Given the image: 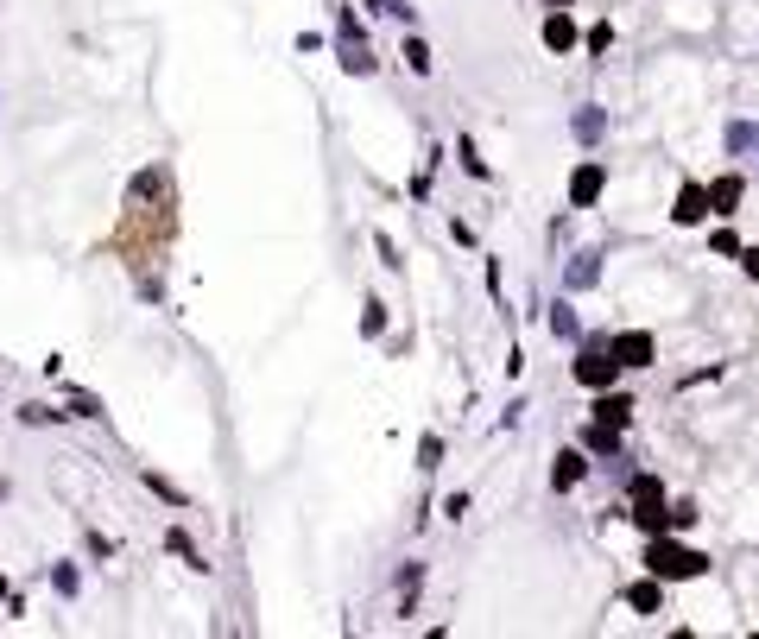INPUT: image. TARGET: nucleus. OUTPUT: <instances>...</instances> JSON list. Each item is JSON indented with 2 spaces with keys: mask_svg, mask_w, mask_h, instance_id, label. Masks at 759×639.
I'll use <instances>...</instances> for the list:
<instances>
[{
  "mask_svg": "<svg viewBox=\"0 0 759 639\" xmlns=\"http://www.w3.org/2000/svg\"><path fill=\"white\" fill-rule=\"evenodd\" d=\"M645 570H652L658 583H690V576L709 570V557L690 551V544H677L671 532H652V538H645Z\"/></svg>",
  "mask_w": 759,
  "mask_h": 639,
  "instance_id": "1",
  "label": "nucleus"
},
{
  "mask_svg": "<svg viewBox=\"0 0 759 639\" xmlns=\"http://www.w3.org/2000/svg\"><path fill=\"white\" fill-rule=\"evenodd\" d=\"M608 355L621 361V374H632V368H652V361H658V336H652V330H621V336L608 342Z\"/></svg>",
  "mask_w": 759,
  "mask_h": 639,
  "instance_id": "2",
  "label": "nucleus"
},
{
  "mask_svg": "<svg viewBox=\"0 0 759 639\" xmlns=\"http://www.w3.org/2000/svg\"><path fill=\"white\" fill-rule=\"evenodd\" d=\"M576 380L589 386V392H608V386H621V361L608 355V342H602V349H589V355H576Z\"/></svg>",
  "mask_w": 759,
  "mask_h": 639,
  "instance_id": "3",
  "label": "nucleus"
},
{
  "mask_svg": "<svg viewBox=\"0 0 759 639\" xmlns=\"http://www.w3.org/2000/svg\"><path fill=\"white\" fill-rule=\"evenodd\" d=\"M602 184H608V171H602L595 158H582V165L570 171V203H576V209H589V203L602 197Z\"/></svg>",
  "mask_w": 759,
  "mask_h": 639,
  "instance_id": "4",
  "label": "nucleus"
},
{
  "mask_svg": "<svg viewBox=\"0 0 759 639\" xmlns=\"http://www.w3.org/2000/svg\"><path fill=\"white\" fill-rule=\"evenodd\" d=\"M627 501H632L627 519H639V512H664V482H658V475H627Z\"/></svg>",
  "mask_w": 759,
  "mask_h": 639,
  "instance_id": "5",
  "label": "nucleus"
},
{
  "mask_svg": "<svg viewBox=\"0 0 759 639\" xmlns=\"http://www.w3.org/2000/svg\"><path fill=\"white\" fill-rule=\"evenodd\" d=\"M570 133H576V146H602V133H608V108H602V102H582V108L570 115Z\"/></svg>",
  "mask_w": 759,
  "mask_h": 639,
  "instance_id": "6",
  "label": "nucleus"
},
{
  "mask_svg": "<svg viewBox=\"0 0 759 639\" xmlns=\"http://www.w3.org/2000/svg\"><path fill=\"white\" fill-rule=\"evenodd\" d=\"M632 411H639V405H632L627 392H614V386H608V392L595 399V424H608V431H627Z\"/></svg>",
  "mask_w": 759,
  "mask_h": 639,
  "instance_id": "7",
  "label": "nucleus"
},
{
  "mask_svg": "<svg viewBox=\"0 0 759 639\" xmlns=\"http://www.w3.org/2000/svg\"><path fill=\"white\" fill-rule=\"evenodd\" d=\"M589 475V456L582 450H557V469H551V494H570L576 482Z\"/></svg>",
  "mask_w": 759,
  "mask_h": 639,
  "instance_id": "8",
  "label": "nucleus"
},
{
  "mask_svg": "<svg viewBox=\"0 0 759 639\" xmlns=\"http://www.w3.org/2000/svg\"><path fill=\"white\" fill-rule=\"evenodd\" d=\"M595 279H602V254H595V248H582V254L563 266V291H589Z\"/></svg>",
  "mask_w": 759,
  "mask_h": 639,
  "instance_id": "9",
  "label": "nucleus"
},
{
  "mask_svg": "<svg viewBox=\"0 0 759 639\" xmlns=\"http://www.w3.org/2000/svg\"><path fill=\"white\" fill-rule=\"evenodd\" d=\"M703 190H709V216H734V209H741V190H747V184H741V178L728 171V178H715V184H703Z\"/></svg>",
  "mask_w": 759,
  "mask_h": 639,
  "instance_id": "10",
  "label": "nucleus"
},
{
  "mask_svg": "<svg viewBox=\"0 0 759 639\" xmlns=\"http://www.w3.org/2000/svg\"><path fill=\"white\" fill-rule=\"evenodd\" d=\"M671 216H677L683 228H696V222L709 216V190H703V184H683V190H677V203H671Z\"/></svg>",
  "mask_w": 759,
  "mask_h": 639,
  "instance_id": "11",
  "label": "nucleus"
},
{
  "mask_svg": "<svg viewBox=\"0 0 759 639\" xmlns=\"http://www.w3.org/2000/svg\"><path fill=\"white\" fill-rule=\"evenodd\" d=\"M658 602H664V583H658V576H645V583H632V589H627L632 614H658Z\"/></svg>",
  "mask_w": 759,
  "mask_h": 639,
  "instance_id": "12",
  "label": "nucleus"
},
{
  "mask_svg": "<svg viewBox=\"0 0 759 639\" xmlns=\"http://www.w3.org/2000/svg\"><path fill=\"white\" fill-rule=\"evenodd\" d=\"M544 45H551V51H576V19H570V13H551V19H544Z\"/></svg>",
  "mask_w": 759,
  "mask_h": 639,
  "instance_id": "13",
  "label": "nucleus"
},
{
  "mask_svg": "<svg viewBox=\"0 0 759 639\" xmlns=\"http://www.w3.org/2000/svg\"><path fill=\"white\" fill-rule=\"evenodd\" d=\"M374 19H399V25H418V6L411 0H361Z\"/></svg>",
  "mask_w": 759,
  "mask_h": 639,
  "instance_id": "14",
  "label": "nucleus"
},
{
  "mask_svg": "<svg viewBox=\"0 0 759 639\" xmlns=\"http://www.w3.org/2000/svg\"><path fill=\"white\" fill-rule=\"evenodd\" d=\"M342 70H349V76H368V70H374V51H368L361 38H349V45H342Z\"/></svg>",
  "mask_w": 759,
  "mask_h": 639,
  "instance_id": "15",
  "label": "nucleus"
},
{
  "mask_svg": "<svg viewBox=\"0 0 759 639\" xmlns=\"http://www.w3.org/2000/svg\"><path fill=\"white\" fill-rule=\"evenodd\" d=\"M582 450H595V456H621V431H608V424H595V431L582 437Z\"/></svg>",
  "mask_w": 759,
  "mask_h": 639,
  "instance_id": "16",
  "label": "nucleus"
},
{
  "mask_svg": "<svg viewBox=\"0 0 759 639\" xmlns=\"http://www.w3.org/2000/svg\"><path fill=\"white\" fill-rule=\"evenodd\" d=\"M165 544H171V551H177V557H184L190 570H209V563H203V551L190 544V532H177V525H171V532H165Z\"/></svg>",
  "mask_w": 759,
  "mask_h": 639,
  "instance_id": "17",
  "label": "nucleus"
},
{
  "mask_svg": "<svg viewBox=\"0 0 759 639\" xmlns=\"http://www.w3.org/2000/svg\"><path fill=\"white\" fill-rule=\"evenodd\" d=\"M754 146H759V127H754V121H734V127H728V152H734V158H747Z\"/></svg>",
  "mask_w": 759,
  "mask_h": 639,
  "instance_id": "18",
  "label": "nucleus"
},
{
  "mask_svg": "<svg viewBox=\"0 0 759 639\" xmlns=\"http://www.w3.org/2000/svg\"><path fill=\"white\" fill-rule=\"evenodd\" d=\"M405 64H411V76H430V45H424L418 32L405 38Z\"/></svg>",
  "mask_w": 759,
  "mask_h": 639,
  "instance_id": "19",
  "label": "nucleus"
},
{
  "mask_svg": "<svg viewBox=\"0 0 759 639\" xmlns=\"http://www.w3.org/2000/svg\"><path fill=\"white\" fill-rule=\"evenodd\" d=\"M551 330H557L563 342H576V336H582V330H576V310H570V304H551Z\"/></svg>",
  "mask_w": 759,
  "mask_h": 639,
  "instance_id": "20",
  "label": "nucleus"
},
{
  "mask_svg": "<svg viewBox=\"0 0 759 639\" xmlns=\"http://www.w3.org/2000/svg\"><path fill=\"white\" fill-rule=\"evenodd\" d=\"M70 418H108V411H102L96 392H76V386H70Z\"/></svg>",
  "mask_w": 759,
  "mask_h": 639,
  "instance_id": "21",
  "label": "nucleus"
},
{
  "mask_svg": "<svg viewBox=\"0 0 759 639\" xmlns=\"http://www.w3.org/2000/svg\"><path fill=\"white\" fill-rule=\"evenodd\" d=\"M51 589H57L64 602H70V595L83 589V576H76V563H57V570H51Z\"/></svg>",
  "mask_w": 759,
  "mask_h": 639,
  "instance_id": "22",
  "label": "nucleus"
},
{
  "mask_svg": "<svg viewBox=\"0 0 759 639\" xmlns=\"http://www.w3.org/2000/svg\"><path fill=\"white\" fill-rule=\"evenodd\" d=\"M146 488H152V494H158V501H165V507H171V512L184 507V494H177V488H171L165 475H152V469H146Z\"/></svg>",
  "mask_w": 759,
  "mask_h": 639,
  "instance_id": "23",
  "label": "nucleus"
},
{
  "mask_svg": "<svg viewBox=\"0 0 759 639\" xmlns=\"http://www.w3.org/2000/svg\"><path fill=\"white\" fill-rule=\"evenodd\" d=\"M57 418H64V411H51V405H38V399L19 405V424H57Z\"/></svg>",
  "mask_w": 759,
  "mask_h": 639,
  "instance_id": "24",
  "label": "nucleus"
},
{
  "mask_svg": "<svg viewBox=\"0 0 759 639\" xmlns=\"http://www.w3.org/2000/svg\"><path fill=\"white\" fill-rule=\"evenodd\" d=\"M437 462H443V437H424L418 443V469H437Z\"/></svg>",
  "mask_w": 759,
  "mask_h": 639,
  "instance_id": "25",
  "label": "nucleus"
},
{
  "mask_svg": "<svg viewBox=\"0 0 759 639\" xmlns=\"http://www.w3.org/2000/svg\"><path fill=\"white\" fill-rule=\"evenodd\" d=\"M709 248H715V254H734V259H741V235H734V228H715V235H709Z\"/></svg>",
  "mask_w": 759,
  "mask_h": 639,
  "instance_id": "26",
  "label": "nucleus"
},
{
  "mask_svg": "<svg viewBox=\"0 0 759 639\" xmlns=\"http://www.w3.org/2000/svg\"><path fill=\"white\" fill-rule=\"evenodd\" d=\"M380 323H386V304L368 298V317H361V336H380Z\"/></svg>",
  "mask_w": 759,
  "mask_h": 639,
  "instance_id": "27",
  "label": "nucleus"
},
{
  "mask_svg": "<svg viewBox=\"0 0 759 639\" xmlns=\"http://www.w3.org/2000/svg\"><path fill=\"white\" fill-rule=\"evenodd\" d=\"M456 152H462V165H469V171H475V178H488V165H481V152H475V139H462V146H456Z\"/></svg>",
  "mask_w": 759,
  "mask_h": 639,
  "instance_id": "28",
  "label": "nucleus"
},
{
  "mask_svg": "<svg viewBox=\"0 0 759 639\" xmlns=\"http://www.w3.org/2000/svg\"><path fill=\"white\" fill-rule=\"evenodd\" d=\"M683 525H696V507H690V501H677V507H671V532H683Z\"/></svg>",
  "mask_w": 759,
  "mask_h": 639,
  "instance_id": "29",
  "label": "nucleus"
},
{
  "mask_svg": "<svg viewBox=\"0 0 759 639\" xmlns=\"http://www.w3.org/2000/svg\"><path fill=\"white\" fill-rule=\"evenodd\" d=\"M741 266H747V279L759 285V248H741Z\"/></svg>",
  "mask_w": 759,
  "mask_h": 639,
  "instance_id": "30",
  "label": "nucleus"
},
{
  "mask_svg": "<svg viewBox=\"0 0 759 639\" xmlns=\"http://www.w3.org/2000/svg\"><path fill=\"white\" fill-rule=\"evenodd\" d=\"M0 608H6V576H0Z\"/></svg>",
  "mask_w": 759,
  "mask_h": 639,
  "instance_id": "31",
  "label": "nucleus"
},
{
  "mask_svg": "<svg viewBox=\"0 0 759 639\" xmlns=\"http://www.w3.org/2000/svg\"><path fill=\"white\" fill-rule=\"evenodd\" d=\"M0 501H6V482H0Z\"/></svg>",
  "mask_w": 759,
  "mask_h": 639,
  "instance_id": "32",
  "label": "nucleus"
}]
</instances>
